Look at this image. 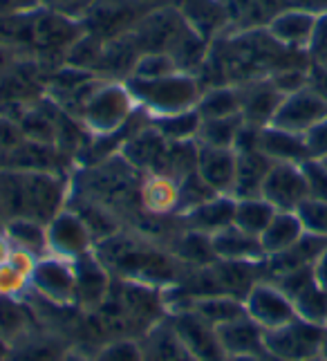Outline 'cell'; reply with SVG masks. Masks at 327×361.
I'll use <instances>...</instances> for the list:
<instances>
[{
    "mask_svg": "<svg viewBox=\"0 0 327 361\" xmlns=\"http://www.w3.org/2000/svg\"><path fill=\"white\" fill-rule=\"evenodd\" d=\"M245 126L242 115L222 117V119H204L197 133L199 146H213V148H233Z\"/></svg>",
    "mask_w": 327,
    "mask_h": 361,
    "instance_id": "obj_34",
    "label": "cell"
},
{
    "mask_svg": "<svg viewBox=\"0 0 327 361\" xmlns=\"http://www.w3.org/2000/svg\"><path fill=\"white\" fill-rule=\"evenodd\" d=\"M319 357H327V337H325V343H323V350H321V355Z\"/></svg>",
    "mask_w": 327,
    "mask_h": 361,
    "instance_id": "obj_52",
    "label": "cell"
},
{
    "mask_svg": "<svg viewBox=\"0 0 327 361\" xmlns=\"http://www.w3.org/2000/svg\"><path fill=\"white\" fill-rule=\"evenodd\" d=\"M316 20L319 16L311 14V11L287 5L267 23L265 30L276 43L289 49V52H298V49L307 52L314 30H316Z\"/></svg>",
    "mask_w": 327,
    "mask_h": 361,
    "instance_id": "obj_17",
    "label": "cell"
},
{
    "mask_svg": "<svg viewBox=\"0 0 327 361\" xmlns=\"http://www.w3.org/2000/svg\"><path fill=\"white\" fill-rule=\"evenodd\" d=\"M211 247L218 260H242V263H262L267 256L262 252L258 235H251L240 227H226L211 235Z\"/></svg>",
    "mask_w": 327,
    "mask_h": 361,
    "instance_id": "obj_24",
    "label": "cell"
},
{
    "mask_svg": "<svg viewBox=\"0 0 327 361\" xmlns=\"http://www.w3.org/2000/svg\"><path fill=\"white\" fill-rule=\"evenodd\" d=\"M32 292L54 307L77 305V274L74 263L58 256H43L32 274Z\"/></svg>",
    "mask_w": 327,
    "mask_h": 361,
    "instance_id": "obj_7",
    "label": "cell"
},
{
    "mask_svg": "<svg viewBox=\"0 0 327 361\" xmlns=\"http://www.w3.org/2000/svg\"><path fill=\"white\" fill-rule=\"evenodd\" d=\"M237 153L233 148H197V173L213 191L220 195H231L235 182Z\"/></svg>",
    "mask_w": 327,
    "mask_h": 361,
    "instance_id": "obj_20",
    "label": "cell"
},
{
    "mask_svg": "<svg viewBox=\"0 0 327 361\" xmlns=\"http://www.w3.org/2000/svg\"><path fill=\"white\" fill-rule=\"evenodd\" d=\"M72 263L77 274V307H81L83 312H92L108 298L115 279L101 263V258L94 254V249Z\"/></svg>",
    "mask_w": 327,
    "mask_h": 361,
    "instance_id": "obj_13",
    "label": "cell"
},
{
    "mask_svg": "<svg viewBox=\"0 0 327 361\" xmlns=\"http://www.w3.org/2000/svg\"><path fill=\"white\" fill-rule=\"evenodd\" d=\"M94 254L101 258L112 279L153 285L159 290H168L182 281V260L171 249H164L140 233L119 229L110 238L99 240Z\"/></svg>",
    "mask_w": 327,
    "mask_h": 361,
    "instance_id": "obj_1",
    "label": "cell"
},
{
    "mask_svg": "<svg viewBox=\"0 0 327 361\" xmlns=\"http://www.w3.org/2000/svg\"><path fill=\"white\" fill-rule=\"evenodd\" d=\"M63 361H92V355L79 350V348H72V350L66 355V359H63Z\"/></svg>",
    "mask_w": 327,
    "mask_h": 361,
    "instance_id": "obj_48",
    "label": "cell"
},
{
    "mask_svg": "<svg viewBox=\"0 0 327 361\" xmlns=\"http://www.w3.org/2000/svg\"><path fill=\"white\" fill-rule=\"evenodd\" d=\"M237 88H240V115L245 123L256 128L269 126L285 94L276 88L269 77L237 83Z\"/></svg>",
    "mask_w": 327,
    "mask_h": 361,
    "instance_id": "obj_16",
    "label": "cell"
},
{
    "mask_svg": "<svg viewBox=\"0 0 327 361\" xmlns=\"http://www.w3.org/2000/svg\"><path fill=\"white\" fill-rule=\"evenodd\" d=\"M195 110H197V115L202 121L240 115V88L233 83L204 88Z\"/></svg>",
    "mask_w": 327,
    "mask_h": 361,
    "instance_id": "obj_29",
    "label": "cell"
},
{
    "mask_svg": "<svg viewBox=\"0 0 327 361\" xmlns=\"http://www.w3.org/2000/svg\"><path fill=\"white\" fill-rule=\"evenodd\" d=\"M180 72L178 63L166 52H144L137 56L130 77L132 79H159L168 77V74Z\"/></svg>",
    "mask_w": 327,
    "mask_h": 361,
    "instance_id": "obj_36",
    "label": "cell"
},
{
    "mask_svg": "<svg viewBox=\"0 0 327 361\" xmlns=\"http://www.w3.org/2000/svg\"><path fill=\"white\" fill-rule=\"evenodd\" d=\"M140 182L142 173L132 169L119 153H112L110 157L97 161L94 166L85 169L81 191L72 193L117 214L119 209H128L135 197L140 204Z\"/></svg>",
    "mask_w": 327,
    "mask_h": 361,
    "instance_id": "obj_3",
    "label": "cell"
},
{
    "mask_svg": "<svg viewBox=\"0 0 327 361\" xmlns=\"http://www.w3.org/2000/svg\"><path fill=\"white\" fill-rule=\"evenodd\" d=\"M47 254L66 260H77L94 249V238L83 218L74 209L66 207L45 225Z\"/></svg>",
    "mask_w": 327,
    "mask_h": 361,
    "instance_id": "obj_9",
    "label": "cell"
},
{
    "mask_svg": "<svg viewBox=\"0 0 327 361\" xmlns=\"http://www.w3.org/2000/svg\"><path fill=\"white\" fill-rule=\"evenodd\" d=\"M226 361H260V355H242V357H229Z\"/></svg>",
    "mask_w": 327,
    "mask_h": 361,
    "instance_id": "obj_49",
    "label": "cell"
},
{
    "mask_svg": "<svg viewBox=\"0 0 327 361\" xmlns=\"http://www.w3.org/2000/svg\"><path fill=\"white\" fill-rule=\"evenodd\" d=\"M323 161H325V164H327V157H323Z\"/></svg>",
    "mask_w": 327,
    "mask_h": 361,
    "instance_id": "obj_55",
    "label": "cell"
},
{
    "mask_svg": "<svg viewBox=\"0 0 327 361\" xmlns=\"http://www.w3.org/2000/svg\"><path fill=\"white\" fill-rule=\"evenodd\" d=\"M92 361H144L140 339H112L97 348Z\"/></svg>",
    "mask_w": 327,
    "mask_h": 361,
    "instance_id": "obj_38",
    "label": "cell"
},
{
    "mask_svg": "<svg viewBox=\"0 0 327 361\" xmlns=\"http://www.w3.org/2000/svg\"><path fill=\"white\" fill-rule=\"evenodd\" d=\"M41 5L58 11V14H66L70 18L83 20L87 16V11L97 5V0H41Z\"/></svg>",
    "mask_w": 327,
    "mask_h": 361,
    "instance_id": "obj_41",
    "label": "cell"
},
{
    "mask_svg": "<svg viewBox=\"0 0 327 361\" xmlns=\"http://www.w3.org/2000/svg\"><path fill=\"white\" fill-rule=\"evenodd\" d=\"M260 361H285V359H280V357H276V355H271V353H262L260 355Z\"/></svg>",
    "mask_w": 327,
    "mask_h": 361,
    "instance_id": "obj_50",
    "label": "cell"
},
{
    "mask_svg": "<svg viewBox=\"0 0 327 361\" xmlns=\"http://www.w3.org/2000/svg\"><path fill=\"white\" fill-rule=\"evenodd\" d=\"M307 52L321 68L327 70V14L319 16L316 30H314V36H311V43L307 47Z\"/></svg>",
    "mask_w": 327,
    "mask_h": 361,
    "instance_id": "obj_42",
    "label": "cell"
},
{
    "mask_svg": "<svg viewBox=\"0 0 327 361\" xmlns=\"http://www.w3.org/2000/svg\"><path fill=\"white\" fill-rule=\"evenodd\" d=\"M5 353H7V343L0 339V361H3V357H5Z\"/></svg>",
    "mask_w": 327,
    "mask_h": 361,
    "instance_id": "obj_51",
    "label": "cell"
},
{
    "mask_svg": "<svg viewBox=\"0 0 327 361\" xmlns=\"http://www.w3.org/2000/svg\"><path fill=\"white\" fill-rule=\"evenodd\" d=\"M3 231L14 247L25 249L39 258L47 256V229L43 222L32 218H14L3 222Z\"/></svg>",
    "mask_w": 327,
    "mask_h": 361,
    "instance_id": "obj_31",
    "label": "cell"
},
{
    "mask_svg": "<svg viewBox=\"0 0 327 361\" xmlns=\"http://www.w3.org/2000/svg\"><path fill=\"white\" fill-rule=\"evenodd\" d=\"M72 182L61 171H18L0 166V220L32 218L47 225L68 207Z\"/></svg>",
    "mask_w": 327,
    "mask_h": 361,
    "instance_id": "obj_2",
    "label": "cell"
},
{
    "mask_svg": "<svg viewBox=\"0 0 327 361\" xmlns=\"http://www.w3.org/2000/svg\"><path fill=\"white\" fill-rule=\"evenodd\" d=\"M307 361H319V357H316V359H307Z\"/></svg>",
    "mask_w": 327,
    "mask_h": 361,
    "instance_id": "obj_54",
    "label": "cell"
},
{
    "mask_svg": "<svg viewBox=\"0 0 327 361\" xmlns=\"http://www.w3.org/2000/svg\"><path fill=\"white\" fill-rule=\"evenodd\" d=\"M140 345L144 361H197L182 343L178 332L173 330L168 317H164L148 332H144L140 337Z\"/></svg>",
    "mask_w": 327,
    "mask_h": 361,
    "instance_id": "obj_23",
    "label": "cell"
},
{
    "mask_svg": "<svg viewBox=\"0 0 327 361\" xmlns=\"http://www.w3.org/2000/svg\"><path fill=\"white\" fill-rule=\"evenodd\" d=\"M247 317L254 319L262 330L280 328L292 319H296L294 301L289 298L278 285L262 279L245 296Z\"/></svg>",
    "mask_w": 327,
    "mask_h": 361,
    "instance_id": "obj_11",
    "label": "cell"
},
{
    "mask_svg": "<svg viewBox=\"0 0 327 361\" xmlns=\"http://www.w3.org/2000/svg\"><path fill=\"white\" fill-rule=\"evenodd\" d=\"M294 310L296 317L305 319L316 326H325L327 323V288L314 281L309 288H305L294 298Z\"/></svg>",
    "mask_w": 327,
    "mask_h": 361,
    "instance_id": "obj_35",
    "label": "cell"
},
{
    "mask_svg": "<svg viewBox=\"0 0 327 361\" xmlns=\"http://www.w3.org/2000/svg\"><path fill=\"white\" fill-rule=\"evenodd\" d=\"M305 140H307L311 157H319V159L327 157V117L305 135Z\"/></svg>",
    "mask_w": 327,
    "mask_h": 361,
    "instance_id": "obj_43",
    "label": "cell"
},
{
    "mask_svg": "<svg viewBox=\"0 0 327 361\" xmlns=\"http://www.w3.org/2000/svg\"><path fill=\"white\" fill-rule=\"evenodd\" d=\"M235 218V197L233 195H216L211 200L197 204L193 209L180 214V222L184 229L213 235L233 225Z\"/></svg>",
    "mask_w": 327,
    "mask_h": 361,
    "instance_id": "obj_19",
    "label": "cell"
},
{
    "mask_svg": "<svg viewBox=\"0 0 327 361\" xmlns=\"http://www.w3.org/2000/svg\"><path fill=\"white\" fill-rule=\"evenodd\" d=\"M182 307L193 310L197 317H202L206 323H211L213 328L224 326V323H229L233 319H240V317L247 314L242 298H235L231 294L197 296V298H191V301H188L186 305H182ZM175 310H178V307H175Z\"/></svg>",
    "mask_w": 327,
    "mask_h": 361,
    "instance_id": "obj_28",
    "label": "cell"
},
{
    "mask_svg": "<svg viewBox=\"0 0 327 361\" xmlns=\"http://www.w3.org/2000/svg\"><path fill=\"white\" fill-rule=\"evenodd\" d=\"M11 252H14V245H11V240L7 238V233L3 231V227H0V265L7 263Z\"/></svg>",
    "mask_w": 327,
    "mask_h": 361,
    "instance_id": "obj_47",
    "label": "cell"
},
{
    "mask_svg": "<svg viewBox=\"0 0 327 361\" xmlns=\"http://www.w3.org/2000/svg\"><path fill=\"white\" fill-rule=\"evenodd\" d=\"M258 151L271 161H289V164H303L305 159L311 157L305 135L289 133L276 126H265L258 130Z\"/></svg>",
    "mask_w": 327,
    "mask_h": 361,
    "instance_id": "obj_22",
    "label": "cell"
},
{
    "mask_svg": "<svg viewBox=\"0 0 327 361\" xmlns=\"http://www.w3.org/2000/svg\"><path fill=\"white\" fill-rule=\"evenodd\" d=\"M325 117H327V94L311 88V85H305V88H300L292 94H285L269 126L307 135Z\"/></svg>",
    "mask_w": 327,
    "mask_h": 361,
    "instance_id": "obj_8",
    "label": "cell"
},
{
    "mask_svg": "<svg viewBox=\"0 0 327 361\" xmlns=\"http://www.w3.org/2000/svg\"><path fill=\"white\" fill-rule=\"evenodd\" d=\"M34 328H39L34 312L23 303V298L0 296V339L9 345L32 332Z\"/></svg>",
    "mask_w": 327,
    "mask_h": 361,
    "instance_id": "obj_30",
    "label": "cell"
},
{
    "mask_svg": "<svg viewBox=\"0 0 327 361\" xmlns=\"http://www.w3.org/2000/svg\"><path fill=\"white\" fill-rule=\"evenodd\" d=\"M166 317L182 343L188 348V353L197 361H226V355L218 339V330L202 317H197L193 310L178 307L171 310Z\"/></svg>",
    "mask_w": 327,
    "mask_h": 361,
    "instance_id": "obj_10",
    "label": "cell"
},
{
    "mask_svg": "<svg viewBox=\"0 0 327 361\" xmlns=\"http://www.w3.org/2000/svg\"><path fill=\"white\" fill-rule=\"evenodd\" d=\"M305 182H307V195L311 200L327 202V164L319 157H309L303 164Z\"/></svg>",
    "mask_w": 327,
    "mask_h": 361,
    "instance_id": "obj_40",
    "label": "cell"
},
{
    "mask_svg": "<svg viewBox=\"0 0 327 361\" xmlns=\"http://www.w3.org/2000/svg\"><path fill=\"white\" fill-rule=\"evenodd\" d=\"M314 276H316V283L327 288V249L319 256V260L314 263Z\"/></svg>",
    "mask_w": 327,
    "mask_h": 361,
    "instance_id": "obj_46",
    "label": "cell"
},
{
    "mask_svg": "<svg viewBox=\"0 0 327 361\" xmlns=\"http://www.w3.org/2000/svg\"><path fill=\"white\" fill-rule=\"evenodd\" d=\"M36 263L39 256L14 247L7 263L0 265V296L25 298V294L32 292V274Z\"/></svg>",
    "mask_w": 327,
    "mask_h": 361,
    "instance_id": "obj_26",
    "label": "cell"
},
{
    "mask_svg": "<svg viewBox=\"0 0 327 361\" xmlns=\"http://www.w3.org/2000/svg\"><path fill=\"white\" fill-rule=\"evenodd\" d=\"M289 7H298V9H305L311 11V14H327V0H285Z\"/></svg>",
    "mask_w": 327,
    "mask_h": 361,
    "instance_id": "obj_45",
    "label": "cell"
},
{
    "mask_svg": "<svg viewBox=\"0 0 327 361\" xmlns=\"http://www.w3.org/2000/svg\"><path fill=\"white\" fill-rule=\"evenodd\" d=\"M237 153V166H235V182L231 195L235 200H245V197H260L262 184L271 169L273 161L262 155L258 148L254 151H235Z\"/></svg>",
    "mask_w": 327,
    "mask_h": 361,
    "instance_id": "obj_25",
    "label": "cell"
},
{
    "mask_svg": "<svg viewBox=\"0 0 327 361\" xmlns=\"http://www.w3.org/2000/svg\"><path fill=\"white\" fill-rule=\"evenodd\" d=\"M216 330L226 359L265 353V330L247 314L224 323V326H218Z\"/></svg>",
    "mask_w": 327,
    "mask_h": 361,
    "instance_id": "obj_21",
    "label": "cell"
},
{
    "mask_svg": "<svg viewBox=\"0 0 327 361\" xmlns=\"http://www.w3.org/2000/svg\"><path fill=\"white\" fill-rule=\"evenodd\" d=\"M296 216L300 220V225H303L305 233L327 238V202L307 197V200L296 209Z\"/></svg>",
    "mask_w": 327,
    "mask_h": 361,
    "instance_id": "obj_39",
    "label": "cell"
},
{
    "mask_svg": "<svg viewBox=\"0 0 327 361\" xmlns=\"http://www.w3.org/2000/svg\"><path fill=\"white\" fill-rule=\"evenodd\" d=\"M273 216H276V209L265 197H245V200H235L233 225L260 238V233L267 229Z\"/></svg>",
    "mask_w": 327,
    "mask_h": 361,
    "instance_id": "obj_32",
    "label": "cell"
},
{
    "mask_svg": "<svg viewBox=\"0 0 327 361\" xmlns=\"http://www.w3.org/2000/svg\"><path fill=\"white\" fill-rule=\"evenodd\" d=\"M166 151L168 140L148 121L144 128L140 126L128 135V140L119 148V155L144 176V173H159Z\"/></svg>",
    "mask_w": 327,
    "mask_h": 361,
    "instance_id": "obj_15",
    "label": "cell"
},
{
    "mask_svg": "<svg viewBox=\"0 0 327 361\" xmlns=\"http://www.w3.org/2000/svg\"><path fill=\"white\" fill-rule=\"evenodd\" d=\"M72 348L66 334L39 326L18 341L9 343L3 361H63Z\"/></svg>",
    "mask_w": 327,
    "mask_h": 361,
    "instance_id": "obj_14",
    "label": "cell"
},
{
    "mask_svg": "<svg viewBox=\"0 0 327 361\" xmlns=\"http://www.w3.org/2000/svg\"><path fill=\"white\" fill-rule=\"evenodd\" d=\"M319 361H327V357H319Z\"/></svg>",
    "mask_w": 327,
    "mask_h": 361,
    "instance_id": "obj_53",
    "label": "cell"
},
{
    "mask_svg": "<svg viewBox=\"0 0 327 361\" xmlns=\"http://www.w3.org/2000/svg\"><path fill=\"white\" fill-rule=\"evenodd\" d=\"M140 209L150 218L178 216L180 180L164 173H144L140 182Z\"/></svg>",
    "mask_w": 327,
    "mask_h": 361,
    "instance_id": "obj_18",
    "label": "cell"
},
{
    "mask_svg": "<svg viewBox=\"0 0 327 361\" xmlns=\"http://www.w3.org/2000/svg\"><path fill=\"white\" fill-rule=\"evenodd\" d=\"M260 197H265L276 211H296L309 197L303 166L273 161L262 184Z\"/></svg>",
    "mask_w": 327,
    "mask_h": 361,
    "instance_id": "obj_12",
    "label": "cell"
},
{
    "mask_svg": "<svg viewBox=\"0 0 327 361\" xmlns=\"http://www.w3.org/2000/svg\"><path fill=\"white\" fill-rule=\"evenodd\" d=\"M216 195H220V193L213 191L211 186L199 178V173L195 169L193 173H188V176H184L180 180V211H178V216L188 209L211 200V197H216Z\"/></svg>",
    "mask_w": 327,
    "mask_h": 361,
    "instance_id": "obj_37",
    "label": "cell"
},
{
    "mask_svg": "<svg viewBox=\"0 0 327 361\" xmlns=\"http://www.w3.org/2000/svg\"><path fill=\"white\" fill-rule=\"evenodd\" d=\"M130 94L135 97V104L148 117H164L193 110L202 97L204 85L199 83L195 74L175 72L168 77L159 79H125Z\"/></svg>",
    "mask_w": 327,
    "mask_h": 361,
    "instance_id": "obj_4",
    "label": "cell"
},
{
    "mask_svg": "<svg viewBox=\"0 0 327 361\" xmlns=\"http://www.w3.org/2000/svg\"><path fill=\"white\" fill-rule=\"evenodd\" d=\"M303 225L296 216V211H276V216L267 225V229L260 233V245L265 256L283 254L287 249H292L300 238H303Z\"/></svg>",
    "mask_w": 327,
    "mask_h": 361,
    "instance_id": "obj_27",
    "label": "cell"
},
{
    "mask_svg": "<svg viewBox=\"0 0 327 361\" xmlns=\"http://www.w3.org/2000/svg\"><path fill=\"white\" fill-rule=\"evenodd\" d=\"M140 113L125 81L101 79L97 88L85 99V104L77 113L81 126L92 137H110L121 133L128 121Z\"/></svg>",
    "mask_w": 327,
    "mask_h": 361,
    "instance_id": "obj_5",
    "label": "cell"
},
{
    "mask_svg": "<svg viewBox=\"0 0 327 361\" xmlns=\"http://www.w3.org/2000/svg\"><path fill=\"white\" fill-rule=\"evenodd\" d=\"M325 337V326L296 317L280 328L265 330V350L285 361H307L321 355Z\"/></svg>",
    "mask_w": 327,
    "mask_h": 361,
    "instance_id": "obj_6",
    "label": "cell"
},
{
    "mask_svg": "<svg viewBox=\"0 0 327 361\" xmlns=\"http://www.w3.org/2000/svg\"><path fill=\"white\" fill-rule=\"evenodd\" d=\"M41 7V0H0V18Z\"/></svg>",
    "mask_w": 327,
    "mask_h": 361,
    "instance_id": "obj_44",
    "label": "cell"
},
{
    "mask_svg": "<svg viewBox=\"0 0 327 361\" xmlns=\"http://www.w3.org/2000/svg\"><path fill=\"white\" fill-rule=\"evenodd\" d=\"M0 222H3V220H0Z\"/></svg>",
    "mask_w": 327,
    "mask_h": 361,
    "instance_id": "obj_57",
    "label": "cell"
},
{
    "mask_svg": "<svg viewBox=\"0 0 327 361\" xmlns=\"http://www.w3.org/2000/svg\"><path fill=\"white\" fill-rule=\"evenodd\" d=\"M325 328H327V323H325Z\"/></svg>",
    "mask_w": 327,
    "mask_h": 361,
    "instance_id": "obj_56",
    "label": "cell"
},
{
    "mask_svg": "<svg viewBox=\"0 0 327 361\" xmlns=\"http://www.w3.org/2000/svg\"><path fill=\"white\" fill-rule=\"evenodd\" d=\"M150 126L157 128L168 142H193L197 140L199 126H202V119H199L197 110H184V113H175V115H164V117H148Z\"/></svg>",
    "mask_w": 327,
    "mask_h": 361,
    "instance_id": "obj_33",
    "label": "cell"
}]
</instances>
